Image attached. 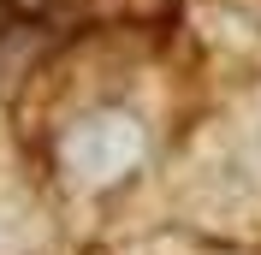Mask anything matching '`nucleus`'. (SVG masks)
Here are the masks:
<instances>
[{"instance_id": "obj_1", "label": "nucleus", "mask_w": 261, "mask_h": 255, "mask_svg": "<svg viewBox=\"0 0 261 255\" xmlns=\"http://www.w3.org/2000/svg\"><path fill=\"white\" fill-rule=\"evenodd\" d=\"M196 42L231 78H261V0H202Z\"/></svg>"}]
</instances>
